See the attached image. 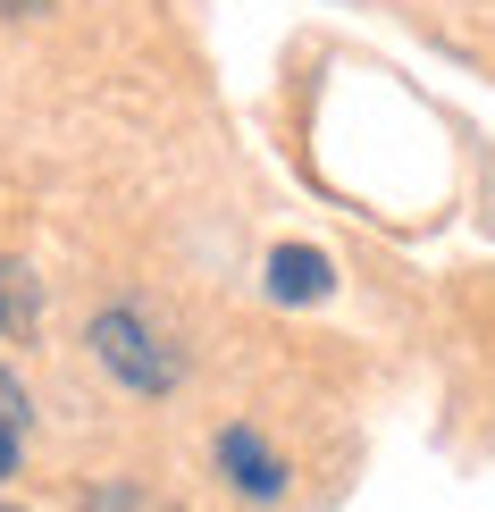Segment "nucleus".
<instances>
[{
	"instance_id": "1",
	"label": "nucleus",
	"mask_w": 495,
	"mask_h": 512,
	"mask_svg": "<svg viewBox=\"0 0 495 512\" xmlns=\"http://www.w3.org/2000/svg\"><path fill=\"white\" fill-rule=\"evenodd\" d=\"M93 361L118 378L126 395H168V387L185 378V353L168 345V336H160L135 303H110V311L93 319Z\"/></svg>"
},
{
	"instance_id": "6",
	"label": "nucleus",
	"mask_w": 495,
	"mask_h": 512,
	"mask_svg": "<svg viewBox=\"0 0 495 512\" xmlns=\"http://www.w3.org/2000/svg\"><path fill=\"white\" fill-rule=\"evenodd\" d=\"M51 0H0V17H42Z\"/></svg>"
},
{
	"instance_id": "2",
	"label": "nucleus",
	"mask_w": 495,
	"mask_h": 512,
	"mask_svg": "<svg viewBox=\"0 0 495 512\" xmlns=\"http://www.w3.org/2000/svg\"><path fill=\"white\" fill-rule=\"evenodd\" d=\"M219 471H227V487L244 504H277V496H286V462H277L252 429H227L219 437Z\"/></svg>"
},
{
	"instance_id": "4",
	"label": "nucleus",
	"mask_w": 495,
	"mask_h": 512,
	"mask_svg": "<svg viewBox=\"0 0 495 512\" xmlns=\"http://www.w3.org/2000/svg\"><path fill=\"white\" fill-rule=\"evenodd\" d=\"M84 512H177V504H160L135 479H101V487H84Z\"/></svg>"
},
{
	"instance_id": "8",
	"label": "nucleus",
	"mask_w": 495,
	"mask_h": 512,
	"mask_svg": "<svg viewBox=\"0 0 495 512\" xmlns=\"http://www.w3.org/2000/svg\"><path fill=\"white\" fill-rule=\"evenodd\" d=\"M0 512H17V504H0Z\"/></svg>"
},
{
	"instance_id": "7",
	"label": "nucleus",
	"mask_w": 495,
	"mask_h": 512,
	"mask_svg": "<svg viewBox=\"0 0 495 512\" xmlns=\"http://www.w3.org/2000/svg\"><path fill=\"white\" fill-rule=\"evenodd\" d=\"M17 471V437H0V479H9Z\"/></svg>"
},
{
	"instance_id": "3",
	"label": "nucleus",
	"mask_w": 495,
	"mask_h": 512,
	"mask_svg": "<svg viewBox=\"0 0 495 512\" xmlns=\"http://www.w3.org/2000/svg\"><path fill=\"white\" fill-rule=\"evenodd\" d=\"M328 286H336L328 252H311V244H277L269 252V294H277V303H319Z\"/></svg>"
},
{
	"instance_id": "5",
	"label": "nucleus",
	"mask_w": 495,
	"mask_h": 512,
	"mask_svg": "<svg viewBox=\"0 0 495 512\" xmlns=\"http://www.w3.org/2000/svg\"><path fill=\"white\" fill-rule=\"evenodd\" d=\"M26 420H34V403H26V387H17V378L0 370V437H26Z\"/></svg>"
}]
</instances>
